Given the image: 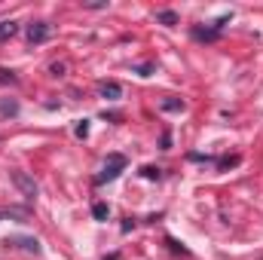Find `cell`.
<instances>
[{
  "instance_id": "6da1fadb",
  "label": "cell",
  "mask_w": 263,
  "mask_h": 260,
  "mask_svg": "<svg viewBox=\"0 0 263 260\" xmlns=\"http://www.w3.org/2000/svg\"><path fill=\"white\" fill-rule=\"evenodd\" d=\"M122 168H126V156H122V153H110V156H107V162H104V168H101V175H98V184H104V181H116Z\"/></svg>"
},
{
  "instance_id": "7a4b0ae2",
  "label": "cell",
  "mask_w": 263,
  "mask_h": 260,
  "mask_svg": "<svg viewBox=\"0 0 263 260\" xmlns=\"http://www.w3.org/2000/svg\"><path fill=\"white\" fill-rule=\"evenodd\" d=\"M12 181H15V187L22 190V196H28V199L37 196V184H34V178H28L25 171H12Z\"/></svg>"
},
{
  "instance_id": "3957f363",
  "label": "cell",
  "mask_w": 263,
  "mask_h": 260,
  "mask_svg": "<svg viewBox=\"0 0 263 260\" xmlns=\"http://www.w3.org/2000/svg\"><path fill=\"white\" fill-rule=\"evenodd\" d=\"M6 245L22 248V251H28V254H40V242L31 239V236H12V239H6Z\"/></svg>"
},
{
  "instance_id": "277c9868",
  "label": "cell",
  "mask_w": 263,
  "mask_h": 260,
  "mask_svg": "<svg viewBox=\"0 0 263 260\" xmlns=\"http://www.w3.org/2000/svg\"><path fill=\"white\" fill-rule=\"evenodd\" d=\"M49 34H52V25L34 22V25H28V43H43V40H49Z\"/></svg>"
},
{
  "instance_id": "5b68a950",
  "label": "cell",
  "mask_w": 263,
  "mask_h": 260,
  "mask_svg": "<svg viewBox=\"0 0 263 260\" xmlns=\"http://www.w3.org/2000/svg\"><path fill=\"white\" fill-rule=\"evenodd\" d=\"M98 92H101V98H107V101H116V98L122 95V86H119V83H113V80H104V83L98 86Z\"/></svg>"
},
{
  "instance_id": "8992f818",
  "label": "cell",
  "mask_w": 263,
  "mask_h": 260,
  "mask_svg": "<svg viewBox=\"0 0 263 260\" xmlns=\"http://www.w3.org/2000/svg\"><path fill=\"white\" fill-rule=\"evenodd\" d=\"M15 31H19V25H15V22H0V40L15 37Z\"/></svg>"
},
{
  "instance_id": "52a82bcc",
  "label": "cell",
  "mask_w": 263,
  "mask_h": 260,
  "mask_svg": "<svg viewBox=\"0 0 263 260\" xmlns=\"http://www.w3.org/2000/svg\"><path fill=\"white\" fill-rule=\"evenodd\" d=\"M107 214H110L107 202H95V205H92V217H95V220H107Z\"/></svg>"
},
{
  "instance_id": "ba28073f",
  "label": "cell",
  "mask_w": 263,
  "mask_h": 260,
  "mask_svg": "<svg viewBox=\"0 0 263 260\" xmlns=\"http://www.w3.org/2000/svg\"><path fill=\"white\" fill-rule=\"evenodd\" d=\"M156 22H162V25H178V12L162 9V12H156Z\"/></svg>"
},
{
  "instance_id": "9c48e42d",
  "label": "cell",
  "mask_w": 263,
  "mask_h": 260,
  "mask_svg": "<svg viewBox=\"0 0 263 260\" xmlns=\"http://www.w3.org/2000/svg\"><path fill=\"white\" fill-rule=\"evenodd\" d=\"M181 107H184V104H181L178 98H165V101H162V110H181Z\"/></svg>"
},
{
  "instance_id": "30bf717a",
  "label": "cell",
  "mask_w": 263,
  "mask_h": 260,
  "mask_svg": "<svg viewBox=\"0 0 263 260\" xmlns=\"http://www.w3.org/2000/svg\"><path fill=\"white\" fill-rule=\"evenodd\" d=\"M0 83H15V74H12V71H3V67H0Z\"/></svg>"
},
{
  "instance_id": "8fae6325",
  "label": "cell",
  "mask_w": 263,
  "mask_h": 260,
  "mask_svg": "<svg viewBox=\"0 0 263 260\" xmlns=\"http://www.w3.org/2000/svg\"><path fill=\"white\" fill-rule=\"evenodd\" d=\"M239 162V156H226V159H220V168H230V165H236Z\"/></svg>"
},
{
  "instance_id": "7c38bea8",
  "label": "cell",
  "mask_w": 263,
  "mask_h": 260,
  "mask_svg": "<svg viewBox=\"0 0 263 260\" xmlns=\"http://www.w3.org/2000/svg\"><path fill=\"white\" fill-rule=\"evenodd\" d=\"M144 178H150V181H153V178H159V168H153V165H147V168H144Z\"/></svg>"
},
{
  "instance_id": "4fadbf2b",
  "label": "cell",
  "mask_w": 263,
  "mask_h": 260,
  "mask_svg": "<svg viewBox=\"0 0 263 260\" xmlns=\"http://www.w3.org/2000/svg\"><path fill=\"white\" fill-rule=\"evenodd\" d=\"M77 135H80V138H86V135H89V123H86V119H83V123L77 126Z\"/></svg>"
},
{
  "instance_id": "5bb4252c",
  "label": "cell",
  "mask_w": 263,
  "mask_h": 260,
  "mask_svg": "<svg viewBox=\"0 0 263 260\" xmlns=\"http://www.w3.org/2000/svg\"><path fill=\"white\" fill-rule=\"evenodd\" d=\"M0 113H15V104H12V101H9V104L3 101V104H0Z\"/></svg>"
},
{
  "instance_id": "9a60e30c",
  "label": "cell",
  "mask_w": 263,
  "mask_h": 260,
  "mask_svg": "<svg viewBox=\"0 0 263 260\" xmlns=\"http://www.w3.org/2000/svg\"><path fill=\"white\" fill-rule=\"evenodd\" d=\"M104 260H122L119 254H107V257H104Z\"/></svg>"
},
{
  "instance_id": "2e32d148",
  "label": "cell",
  "mask_w": 263,
  "mask_h": 260,
  "mask_svg": "<svg viewBox=\"0 0 263 260\" xmlns=\"http://www.w3.org/2000/svg\"><path fill=\"white\" fill-rule=\"evenodd\" d=\"M6 214H9V211H0V217H6Z\"/></svg>"
}]
</instances>
